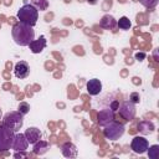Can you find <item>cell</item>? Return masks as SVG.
Masks as SVG:
<instances>
[{
    "label": "cell",
    "mask_w": 159,
    "mask_h": 159,
    "mask_svg": "<svg viewBox=\"0 0 159 159\" xmlns=\"http://www.w3.org/2000/svg\"><path fill=\"white\" fill-rule=\"evenodd\" d=\"M11 35H12L15 43L19 46H29V43L32 40H35V31L32 26L24 24L21 21H19L17 24L12 26Z\"/></svg>",
    "instance_id": "6da1fadb"
},
{
    "label": "cell",
    "mask_w": 159,
    "mask_h": 159,
    "mask_svg": "<svg viewBox=\"0 0 159 159\" xmlns=\"http://www.w3.org/2000/svg\"><path fill=\"white\" fill-rule=\"evenodd\" d=\"M17 19L24 22L30 26H35L39 19V10L32 5V4H25L24 6H21L17 11Z\"/></svg>",
    "instance_id": "7a4b0ae2"
},
{
    "label": "cell",
    "mask_w": 159,
    "mask_h": 159,
    "mask_svg": "<svg viewBox=\"0 0 159 159\" xmlns=\"http://www.w3.org/2000/svg\"><path fill=\"white\" fill-rule=\"evenodd\" d=\"M5 127H7L9 129H11L12 132H19L20 128L24 124V116L19 112V111H11L7 112L4 118H2V123Z\"/></svg>",
    "instance_id": "3957f363"
},
{
    "label": "cell",
    "mask_w": 159,
    "mask_h": 159,
    "mask_svg": "<svg viewBox=\"0 0 159 159\" xmlns=\"http://www.w3.org/2000/svg\"><path fill=\"white\" fill-rule=\"evenodd\" d=\"M124 133V125L118 123V122H114V119L112 122H109L108 124L104 125V129H103V134L107 139L109 140H117L119 139Z\"/></svg>",
    "instance_id": "277c9868"
},
{
    "label": "cell",
    "mask_w": 159,
    "mask_h": 159,
    "mask_svg": "<svg viewBox=\"0 0 159 159\" xmlns=\"http://www.w3.org/2000/svg\"><path fill=\"white\" fill-rule=\"evenodd\" d=\"M14 135H15V132L9 129L4 124H0V152H6L11 149Z\"/></svg>",
    "instance_id": "5b68a950"
},
{
    "label": "cell",
    "mask_w": 159,
    "mask_h": 159,
    "mask_svg": "<svg viewBox=\"0 0 159 159\" xmlns=\"http://www.w3.org/2000/svg\"><path fill=\"white\" fill-rule=\"evenodd\" d=\"M119 114L125 119V120H133L135 117V106L130 101H124L119 107H118Z\"/></svg>",
    "instance_id": "8992f818"
},
{
    "label": "cell",
    "mask_w": 159,
    "mask_h": 159,
    "mask_svg": "<svg viewBox=\"0 0 159 159\" xmlns=\"http://www.w3.org/2000/svg\"><path fill=\"white\" fill-rule=\"evenodd\" d=\"M149 147V143L148 140L144 138V137H134L132 139V143H130V149L137 153V154H143L147 152Z\"/></svg>",
    "instance_id": "52a82bcc"
},
{
    "label": "cell",
    "mask_w": 159,
    "mask_h": 159,
    "mask_svg": "<svg viewBox=\"0 0 159 159\" xmlns=\"http://www.w3.org/2000/svg\"><path fill=\"white\" fill-rule=\"evenodd\" d=\"M29 147V142L25 137V134L22 133H15L14 139H12V145L11 149L16 150V152H25Z\"/></svg>",
    "instance_id": "ba28073f"
},
{
    "label": "cell",
    "mask_w": 159,
    "mask_h": 159,
    "mask_svg": "<svg viewBox=\"0 0 159 159\" xmlns=\"http://www.w3.org/2000/svg\"><path fill=\"white\" fill-rule=\"evenodd\" d=\"M113 119H114V112L109 107L101 109L99 113H98V116H97V122H98V124L101 127H104L106 124H108Z\"/></svg>",
    "instance_id": "9c48e42d"
},
{
    "label": "cell",
    "mask_w": 159,
    "mask_h": 159,
    "mask_svg": "<svg viewBox=\"0 0 159 159\" xmlns=\"http://www.w3.org/2000/svg\"><path fill=\"white\" fill-rule=\"evenodd\" d=\"M14 73L17 78L22 80L30 75V66L26 61H19L14 67Z\"/></svg>",
    "instance_id": "30bf717a"
},
{
    "label": "cell",
    "mask_w": 159,
    "mask_h": 159,
    "mask_svg": "<svg viewBox=\"0 0 159 159\" xmlns=\"http://www.w3.org/2000/svg\"><path fill=\"white\" fill-rule=\"evenodd\" d=\"M29 47H30V50H31L32 53H40V52H42L45 50V47H46V37L42 35L37 40H32L29 43Z\"/></svg>",
    "instance_id": "8fae6325"
},
{
    "label": "cell",
    "mask_w": 159,
    "mask_h": 159,
    "mask_svg": "<svg viewBox=\"0 0 159 159\" xmlns=\"http://www.w3.org/2000/svg\"><path fill=\"white\" fill-rule=\"evenodd\" d=\"M86 88L91 96H97L102 91V83L98 78H92L86 83Z\"/></svg>",
    "instance_id": "7c38bea8"
},
{
    "label": "cell",
    "mask_w": 159,
    "mask_h": 159,
    "mask_svg": "<svg viewBox=\"0 0 159 159\" xmlns=\"http://www.w3.org/2000/svg\"><path fill=\"white\" fill-rule=\"evenodd\" d=\"M24 134H25V137H26L29 144H35L37 140L41 139V132H40V129L36 128V127H30V128H27Z\"/></svg>",
    "instance_id": "4fadbf2b"
},
{
    "label": "cell",
    "mask_w": 159,
    "mask_h": 159,
    "mask_svg": "<svg viewBox=\"0 0 159 159\" xmlns=\"http://www.w3.org/2000/svg\"><path fill=\"white\" fill-rule=\"evenodd\" d=\"M61 152H62L63 157H66V158H73V157L77 155V148H76V145L72 144V143H70V142H67V143H65L62 145Z\"/></svg>",
    "instance_id": "5bb4252c"
},
{
    "label": "cell",
    "mask_w": 159,
    "mask_h": 159,
    "mask_svg": "<svg viewBox=\"0 0 159 159\" xmlns=\"http://www.w3.org/2000/svg\"><path fill=\"white\" fill-rule=\"evenodd\" d=\"M99 25H101V27H103L106 30H112L117 25V21L112 15H104L99 21Z\"/></svg>",
    "instance_id": "9a60e30c"
},
{
    "label": "cell",
    "mask_w": 159,
    "mask_h": 159,
    "mask_svg": "<svg viewBox=\"0 0 159 159\" xmlns=\"http://www.w3.org/2000/svg\"><path fill=\"white\" fill-rule=\"evenodd\" d=\"M154 124L150 122V120H142L138 123V130L142 133V134H150L154 132Z\"/></svg>",
    "instance_id": "2e32d148"
},
{
    "label": "cell",
    "mask_w": 159,
    "mask_h": 159,
    "mask_svg": "<svg viewBox=\"0 0 159 159\" xmlns=\"http://www.w3.org/2000/svg\"><path fill=\"white\" fill-rule=\"evenodd\" d=\"M48 148V144L43 140H37L35 144H34V153L35 154H43Z\"/></svg>",
    "instance_id": "e0dca14e"
},
{
    "label": "cell",
    "mask_w": 159,
    "mask_h": 159,
    "mask_svg": "<svg viewBox=\"0 0 159 159\" xmlns=\"http://www.w3.org/2000/svg\"><path fill=\"white\" fill-rule=\"evenodd\" d=\"M117 26H118L120 30H129V27L132 26V22H130V20H129L127 16H122V17L117 21Z\"/></svg>",
    "instance_id": "ac0fdd59"
},
{
    "label": "cell",
    "mask_w": 159,
    "mask_h": 159,
    "mask_svg": "<svg viewBox=\"0 0 159 159\" xmlns=\"http://www.w3.org/2000/svg\"><path fill=\"white\" fill-rule=\"evenodd\" d=\"M147 152H148V157L150 159H158L159 158V145L158 144H154L152 147H148Z\"/></svg>",
    "instance_id": "d6986e66"
},
{
    "label": "cell",
    "mask_w": 159,
    "mask_h": 159,
    "mask_svg": "<svg viewBox=\"0 0 159 159\" xmlns=\"http://www.w3.org/2000/svg\"><path fill=\"white\" fill-rule=\"evenodd\" d=\"M31 4L37 9V10H46L48 6L47 0H31Z\"/></svg>",
    "instance_id": "ffe728a7"
},
{
    "label": "cell",
    "mask_w": 159,
    "mask_h": 159,
    "mask_svg": "<svg viewBox=\"0 0 159 159\" xmlns=\"http://www.w3.org/2000/svg\"><path fill=\"white\" fill-rule=\"evenodd\" d=\"M139 2H140L144 7H147V9H153V7L157 6L158 0H139Z\"/></svg>",
    "instance_id": "44dd1931"
},
{
    "label": "cell",
    "mask_w": 159,
    "mask_h": 159,
    "mask_svg": "<svg viewBox=\"0 0 159 159\" xmlns=\"http://www.w3.org/2000/svg\"><path fill=\"white\" fill-rule=\"evenodd\" d=\"M17 111H19V112H20L22 116H25L26 113H29V111H30V106H29L26 102H21V103L19 104Z\"/></svg>",
    "instance_id": "7402d4cb"
},
{
    "label": "cell",
    "mask_w": 159,
    "mask_h": 159,
    "mask_svg": "<svg viewBox=\"0 0 159 159\" xmlns=\"http://www.w3.org/2000/svg\"><path fill=\"white\" fill-rule=\"evenodd\" d=\"M139 99H140L139 93H137V92L130 93V96H129V101H130V102H133V103L135 104V103H139Z\"/></svg>",
    "instance_id": "603a6c76"
},
{
    "label": "cell",
    "mask_w": 159,
    "mask_h": 159,
    "mask_svg": "<svg viewBox=\"0 0 159 159\" xmlns=\"http://www.w3.org/2000/svg\"><path fill=\"white\" fill-rule=\"evenodd\" d=\"M118 107H119V102L117 101V99H114L111 104H109V108L113 111V112H116V111H118Z\"/></svg>",
    "instance_id": "cb8c5ba5"
},
{
    "label": "cell",
    "mask_w": 159,
    "mask_h": 159,
    "mask_svg": "<svg viewBox=\"0 0 159 159\" xmlns=\"http://www.w3.org/2000/svg\"><path fill=\"white\" fill-rule=\"evenodd\" d=\"M144 57H145V53H144V52H138V53H135V58L139 60V61H143Z\"/></svg>",
    "instance_id": "d4e9b609"
},
{
    "label": "cell",
    "mask_w": 159,
    "mask_h": 159,
    "mask_svg": "<svg viewBox=\"0 0 159 159\" xmlns=\"http://www.w3.org/2000/svg\"><path fill=\"white\" fill-rule=\"evenodd\" d=\"M14 157H15V158H25V157H26V154H25V153H22V152H20V153L17 152V153H15V154H14Z\"/></svg>",
    "instance_id": "484cf974"
},
{
    "label": "cell",
    "mask_w": 159,
    "mask_h": 159,
    "mask_svg": "<svg viewBox=\"0 0 159 159\" xmlns=\"http://www.w3.org/2000/svg\"><path fill=\"white\" fill-rule=\"evenodd\" d=\"M153 55H154L155 61H159V58H158V48H155V50H154V53H153Z\"/></svg>",
    "instance_id": "4316f807"
},
{
    "label": "cell",
    "mask_w": 159,
    "mask_h": 159,
    "mask_svg": "<svg viewBox=\"0 0 159 159\" xmlns=\"http://www.w3.org/2000/svg\"><path fill=\"white\" fill-rule=\"evenodd\" d=\"M87 2H89V4H92V5H94V4L97 2V0H87Z\"/></svg>",
    "instance_id": "83f0119b"
},
{
    "label": "cell",
    "mask_w": 159,
    "mask_h": 159,
    "mask_svg": "<svg viewBox=\"0 0 159 159\" xmlns=\"http://www.w3.org/2000/svg\"><path fill=\"white\" fill-rule=\"evenodd\" d=\"M1 116H2V113H1V109H0V119H1Z\"/></svg>",
    "instance_id": "f1b7e54d"
}]
</instances>
